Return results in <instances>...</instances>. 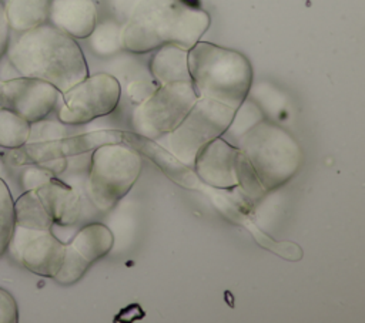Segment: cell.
Segmentation results:
<instances>
[{
	"mask_svg": "<svg viewBox=\"0 0 365 323\" xmlns=\"http://www.w3.org/2000/svg\"><path fill=\"white\" fill-rule=\"evenodd\" d=\"M120 97L121 85L114 75L107 73L88 74L61 92L57 118L67 125L87 124L111 114L117 108Z\"/></svg>",
	"mask_w": 365,
	"mask_h": 323,
	"instance_id": "8",
	"label": "cell"
},
{
	"mask_svg": "<svg viewBox=\"0 0 365 323\" xmlns=\"http://www.w3.org/2000/svg\"><path fill=\"white\" fill-rule=\"evenodd\" d=\"M50 0H4L10 30L23 33L47 23Z\"/></svg>",
	"mask_w": 365,
	"mask_h": 323,
	"instance_id": "15",
	"label": "cell"
},
{
	"mask_svg": "<svg viewBox=\"0 0 365 323\" xmlns=\"http://www.w3.org/2000/svg\"><path fill=\"white\" fill-rule=\"evenodd\" d=\"M10 26L6 16L3 0H0V55L6 53L9 41H10Z\"/></svg>",
	"mask_w": 365,
	"mask_h": 323,
	"instance_id": "28",
	"label": "cell"
},
{
	"mask_svg": "<svg viewBox=\"0 0 365 323\" xmlns=\"http://www.w3.org/2000/svg\"><path fill=\"white\" fill-rule=\"evenodd\" d=\"M6 55L20 75L44 80L60 92L88 75L84 53L76 38L48 23L17 33Z\"/></svg>",
	"mask_w": 365,
	"mask_h": 323,
	"instance_id": "2",
	"label": "cell"
},
{
	"mask_svg": "<svg viewBox=\"0 0 365 323\" xmlns=\"http://www.w3.org/2000/svg\"><path fill=\"white\" fill-rule=\"evenodd\" d=\"M11 174H10V165L6 162L4 154L0 152V178H3L6 182L10 179Z\"/></svg>",
	"mask_w": 365,
	"mask_h": 323,
	"instance_id": "30",
	"label": "cell"
},
{
	"mask_svg": "<svg viewBox=\"0 0 365 323\" xmlns=\"http://www.w3.org/2000/svg\"><path fill=\"white\" fill-rule=\"evenodd\" d=\"M60 100L61 92L40 78L19 75L0 84V107L16 112L30 124L47 118Z\"/></svg>",
	"mask_w": 365,
	"mask_h": 323,
	"instance_id": "10",
	"label": "cell"
},
{
	"mask_svg": "<svg viewBox=\"0 0 365 323\" xmlns=\"http://www.w3.org/2000/svg\"><path fill=\"white\" fill-rule=\"evenodd\" d=\"M14 198L9 184L0 178V256L6 252L14 228Z\"/></svg>",
	"mask_w": 365,
	"mask_h": 323,
	"instance_id": "23",
	"label": "cell"
},
{
	"mask_svg": "<svg viewBox=\"0 0 365 323\" xmlns=\"http://www.w3.org/2000/svg\"><path fill=\"white\" fill-rule=\"evenodd\" d=\"M13 208L14 225L17 226L48 231L54 225L36 191H24L17 199H14Z\"/></svg>",
	"mask_w": 365,
	"mask_h": 323,
	"instance_id": "17",
	"label": "cell"
},
{
	"mask_svg": "<svg viewBox=\"0 0 365 323\" xmlns=\"http://www.w3.org/2000/svg\"><path fill=\"white\" fill-rule=\"evenodd\" d=\"M87 38L90 48L98 57H110L124 50L121 41V24L115 21L96 24L94 30Z\"/></svg>",
	"mask_w": 365,
	"mask_h": 323,
	"instance_id": "19",
	"label": "cell"
},
{
	"mask_svg": "<svg viewBox=\"0 0 365 323\" xmlns=\"http://www.w3.org/2000/svg\"><path fill=\"white\" fill-rule=\"evenodd\" d=\"M255 169L264 189L287 184L302 165V149L294 135L271 120H261L235 142Z\"/></svg>",
	"mask_w": 365,
	"mask_h": 323,
	"instance_id": "4",
	"label": "cell"
},
{
	"mask_svg": "<svg viewBox=\"0 0 365 323\" xmlns=\"http://www.w3.org/2000/svg\"><path fill=\"white\" fill-rule=\"evenodd\" d=\"M20 168L19 171V184L23 191H36L46 182H48L51 178L56 175L44 168L41 164H24V165H17Z\"/></svg>",
	"mask_w": 365,
	"mask_h": 323,
	"instance_id": "25",
	"label": "cell"
},
{
	"mask_svg": "<svg viewBox=\"0 0 365 323\" xmlns=\"http://www.w3.org/2000/svg\"><path fill=\"white\" fill-rule=\"evenodd\" d=\"M47 23L73 38H87L97 24L93 0H50Z\"/></svg>",
	"mask_w": 365,
	"mask_h": 323,
	"instance_id": "12",
	"label": "cell"
},
{
	"mask_svg": "<svg viewBox=\"0 0 365 323\" xmlns=\"http://www.w3.org/2000/svg\"><path fill=\"white\" fill-rule=\"evenodd\" d=\"M235 172H237V186L242 189V192L254 202H258L264 195L265 189L250 164V161L238 151L237 154V161H235Z\"/></svg>",
	"mask_w": 365,
	"mask_h": 323,
	"instance_id": "22",
	"label": "cell"
},
{
	"mask_svg": "<svg viewBox=\"0 0 365 323\" xmlns=\"http://www.w3.org/2000/svg\"><path fill=\"white\" fill-rule=\"evenodd\" d=\"M36 192L54 225L71 226L78 222L83 212V201L76 188L54 176Z\"/></svg>",
	"mask_w": 365,
	"mask_h": 323,
	"instance_id": "13",
	"label": "cell"
},
{
	"mask_svg": "<svg viewBox=\"0 0 365 323\" xmlns=\"http://www.w3.org/2000/svg\"><path fill=\"white\" fill-rule=\"evenodd\" d=\"M211 23L197 0H138L121 26L123 47L134 54L164 44L190 50Z\"/></svg>",
	"mask_w": 365,
	"mask_h": 323,
	"instance_id": "1",
	"label": "cell"
},
{
	"mask_svg": "<svg viewBox=\"0 0 365 323\" xmlns=\"http://www.w3.org/2000/svg\"><path fill=\"white\" fill-rule=\"evenodd\" d=\"M237 154L238 148L234 144L218 137L197 152L192 169L207 185L220 189H232L237 186Z\"/></svg>",
	"mask_w": 365,
	"mask_h": 323,
	"instance_id": "11",
	"label": "cell"
},
{
	"mask_svg": "<svg viewBox=\"0 0 365 323\" xmlns=\"http://www.w3.org/2000/svg\"><path fill=\"white\" fill-rule=\"evenodd\" d=\"M19 307L10 292L0 287V323H17Z\"/></svg>",
	"mask_w": 365,
	"mask_h": 323,
	"instance_id": "27",
	"label": "cell"
},
{
	"mask_svg": "<svg viewBox=\"0 0 365 323\" xmlns=\"http://www.w3.org/2000/svg\"><path fill=\"white\" fill-rule=\"evenodd\" d=\"M235 108L210 98H198L184 120L165 135V147L184 165L192 168L197 152L221 137Z\"/></svg>",
	"mask_w": 365,
	"mask_h": 323,
	"instance_id": "6",
	"label": "cell"
},
{
	"mask_svg": "<svg viewBox=\"0 0 365 323\" xmlns=\"http://www.w3.org/2000/svg\"><path fill=\"white\" fill-rule=\"evenodd\" d=\"M190 80L198 98H210L237 108L250 94L252 67L240 51L198 41L187 55Z\"/></svg>",
	"mask_w": 365,
	"mask_h": 323,
	"instance_id": "3",
	"label": "cell"
},
{
	"mask_svg": "<svg viewBox=\"0 0 365 323\" xmlns=\"http://www.w3.org/2000/svg\"><path fill=\"white\" fill-rule=\"evenodd\" d=\"M141 157L130 147L107 144L98 147L90 159L87 195L98 211H110L137 182Z\"/></svg>",
	"mask_w": 365,
	"mask_h": 323,
	"instance_id": "5",
	"label": "cell"
},
{
	"mask_svg": "<svg viewBox=\"0 0 365 323\" xmlns=\"http://www.w3.org/2000/svg\"><path fill=\"white\" fill-rule=\"evenodd\" d=\"M6 250L14 262L31 273L53 277L63 260L66 243L51 229L37 231L14 225Z\"/></svg>",
	"mask_w": 365,
	"mask_h": 323,
	"instance_id": "9",
	"label": "cell"
},
{
	"mask_svg": "<svg viewBox=\"0 0 365 323\" xmlns=\"http://www.w3.org/2000/svg\"><path fill=\"white\" fill-rule=\"evenodd\" d=\"M0 84H1V81H0Z\"/></svg>",
	"mask_w": 365,
	"mask_h": 323,
	"instance_id": "31",
	"label": "cell"
},
{
	"mask_svg": "<svg viewBox=\"0 0 365 323\" xmlns=\"http://www.w3.org/2000/svg\"><path fill=\"white\" fill-rule=\"evenodd\" d=\"M197 100L191 81L160 85L145 101L134 107L133 128L145 138H161L184 120Z\"/></svg>",
	"mask_w": 365,
	"mask_h": 323,
	"instance_id": "7",
	"label": "cell"
},
{
	"mask_svg": "<svg viewBox=\"0 0 365 323\" xmlns=\"http://www.w3.org/2000/svg\"><path fill=\"white\" fill-rule=\"evenodd\" d=\"M90 265L91 263L84 259L70 243H66L63 260L53 279L60 285H73L83 277Z\"/></svg>",
	"mask_w": 365,
	"mask_h": 323,
	"instance_id": "21",
	"label": "cell"
},
{
	"mask_svg": "<svg viewBox=\"0 0 365 323\" xmlns=\"http://www.w3.org/2000/svg\"><path fill=\"white\" fill-rule=\"evenodd\" d=\"M264 118L265 117L262 110L254 101H250L245 98L235 108L232 120L221 137L235 145L240 137H242L250 128H252L257 122H259Z\"/></svg>",
	"mask_w": 365,
	"mask_h": 323,
	"instance_id": "20",
	"label": "cell"
},
{
	"mask_svg": "<svg viewBox=\"0 0 365 323\" xmlns=\"http://www.w3.org/2000/svg\"><path fill=\"white\" fill-rule=\"evenodd\" d=\"M160 87V84L151 77H137L134 80H131L127 87H125V92L128 100L137 105L141 104L143 101H145L157 88Z\"/></svg>",
	"mask_w": 365,
	"mask_h": 323,
	"instance_id": "26",
	"label": "cell"
},
{
	"mask_svg": "<svg viewBox=\"0 0 365 323\" xmlns=\"http://www.w3.org/2000/svg\"><path fill=\"white\" fill-rule=\"evenodd\" d=\"M70 135L68 125L61 121L53 120H40L30 124V135L27 144L33 142H44V141H54L67 138Z\"/></svg>",
	"mask_w": 365,
	"mask_h": 323,
	"instance_id": "24",
	"label": "cell"
},
{
	"mask_svg": "<svg viewBox=\"0 0 365 323\" xmlns=\"http://www.w3.org/2000/svg\"><path fill=\"white\" fill-rule=\"evenodd\" d=\"M70 245L90 263L106 256L113 245L114 236L108 226L94 222L81 228L70 242Z\"/></svg>",
	"mask_w": 365,
	"mask_h": 323,
	"instance_id": "16",
	"label": "cell"
},
{
	"mask_svg": "<svg viewBox=\"0 0 365 323\" xmlns=\"http://www.w3.org/2000/svg\"><path fill=\"white\" fill-rule=\"evenodd\" d=\"M30 122L16 112L0 107V148L16 149L27 144Z\"/></svg>",
	"mask_w": 365,
	"mask_h": 323,
	"instance_id": "18",
	"label": "cell"
},
{
	"mask_svg": "<svg viewBox=\"0 0 365 323\" xmlns=\"http://www.w3.org/2000/svg\"><path fill=\"white\" fill-rule=\"evenodd\" d=\"M187 55L188 50L174 44H164L155 48L148 64L151 77L160 85L177 81H191Z\"/></svg>",
	"mask_w": 365,
	"mask_h": 323,
	"instance_id": "14",
	"label": "cell"
},
{
	"mask_svg": "<svg viewBox=\"0 0 365 323\" xmlns=\"http://www.w3.org/2000/svg\"><path fill=\"white\" fill-rule=\"evenodd\" d=\"M19 75L20 74L17 73V70L14 68V65L11 64V61L9 60L6 53L1 54L0 55V81H7V80H11Z\"/></svg>",
	"mask_w": 365,
	"mask_h": 323,
	"instance_id": "29",
	"label": "cell"
}]
</instances>
